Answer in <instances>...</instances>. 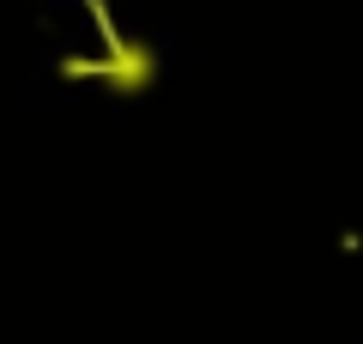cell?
Instances as JSON below:
<instances>
[{"instance_id":"cell-1","label":"cell","mask_w":363,"mask_h":344,"mask_svg":"<svg viewBox=\"0 0 363 344\" xmlns=\"http://www.w3.org/2000/svg\"><path fill=\"white\" fill-rule=\"evenodd\" d=\"M104 37H109V55H104V61H61V73H67V79H97V85L121 91V97L152 91V85H157V55L145 49V42H133V37H116L109 25H104Z\"/></svg>"}]
</instances>
